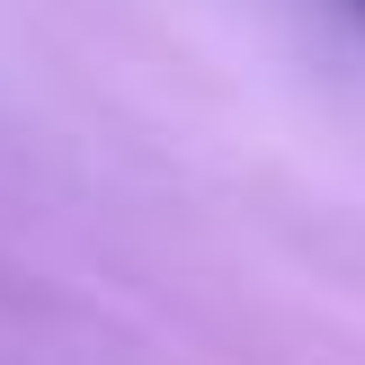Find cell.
<instances>
[{
    "mask_svg": "<svg viewBox=\"0 0 365 365\" xmlns=\"http://www.w3.org/2000/svg\"><path fill=\"white\" fill-rule=\"evenodd\" d=\"M356 18H365V0H356Z\"/></svg>",
    "mask_w": 365,
    "mask_h": 365,
    "instance_id": "6da1fadb",
    "label": "cell"
}]
</instances>
